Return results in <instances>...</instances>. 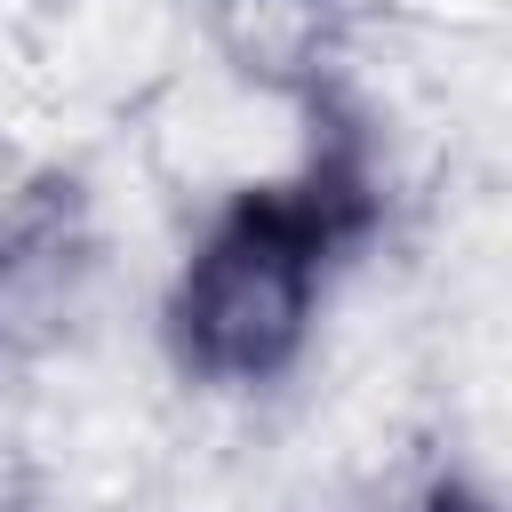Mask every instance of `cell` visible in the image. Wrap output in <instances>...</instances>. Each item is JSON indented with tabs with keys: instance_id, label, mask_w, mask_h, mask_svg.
Returning a JSON list of instances; mask_svg holds the SVG:
<instances>
[{
	"instance_id": "cell-2",
	"label": "cell",
	"mask_w": 512,
	"mask_h": 512,
	"mask_svg": "<svg viewBox=\"0 0 512 512\" xmlns=\"http://www.w3.org/2000/svg\"><path fill=\"white\" fill-rule=\"evenodd\" d=\"M424 512H480V504H472V496H464V488H440V496H432V504H424Z\"/></svg>"
},
{
	"instance_id": "cell-1",
	"label": "cell",
	"mask_w": 512,
	"mask_h": 512,
	"mask_svg": "<svg viewBox=\"0 0 512 512\" xmlns=\"http://www.w3.org/2000/svg\"><path fill=\"white\" fill-rule=\"evenodd\" d=\"M360 224H368V184L344 160H312L296 184H264L232 200L168 296V336L184 368L216 384L280 376L312 328L328 256Z\"/></svg>"
}]
</instances>
